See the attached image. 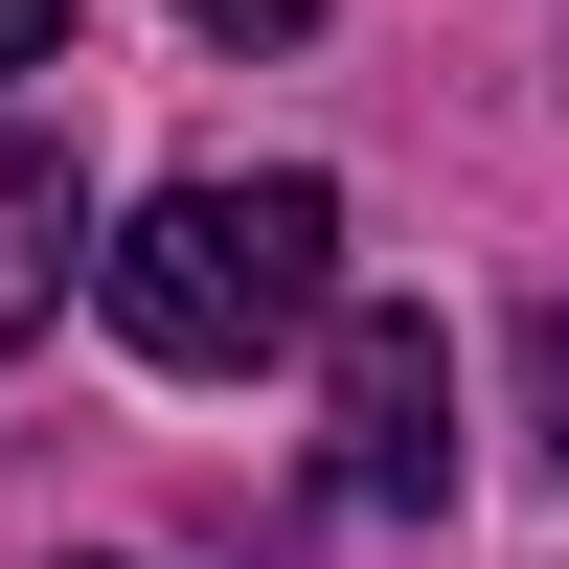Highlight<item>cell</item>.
<instances>
[{"mask_svg":"<svg viewBox=\"0 0 569 569\" xmlns=\"http://www.w3.org/2000/svg\"><path fill=\"white\" fill-rule=\"evenodd\" d=\"M91 297H114V342H137V365L228 388V365H273V342H319V319H342V182H319V160L160 182V206L91 251Z\"/></svg>","mask_w":569,"mask_h":569,"instance_id":"1","label":"cell"},{"mask_svg":"<svg viewBox=\"0 0 569 569\" xmlns=\"http://www.w3.org/2000/svg\"><path fill=\"white\" fill-rule=\"evenodd\" d=\"M319 456H342V501H456V342L410 297H365V319H319Z\"/></svg>","mask_w":569,"mask_h":569,"instance_id":"2","label":"cell"},{"mask_svg":"<svg viewBox=\"0 0 569 569\" xmlns=\"http://www.w3.org/2000/svg\"><path fill=\"white\" fill-rule=\"evenodd\" d=\"M69 251H91V160L0 114V365H23L46 319H69Z\"/></svg>","mask_w":569,"mask_h":569,"instance_id":"3","label":"cell"},{"mask_svg":"<svg viewBox=\"0 0 569 569\" xmlns=\"http://www.w3.org/2000/svg\"><path fill=\"white\" fill-rule=\"evenodd\" d=\"M525 433H547V479H569V297L525 319Z\"/></svg>","mask_w":569,"mask_h":569,"instance_id":"4","label":"cell"},{"mask_svg":"<svg viewBox=\"0 0 569 569\" xmlns=\"http://www.w3.org/2000/svg\"><path fill=\"white\" fill-rule=\"evenodd\" d=\"M182 23H206V46H297L319 0H182Z\"/></svg>","mask_w":569,"mask_h":569,"instance_id":"5","label":"cell"},{"mask_svg":"<svg viewBox=\"0 0 569 569\" xmlns=\"http://www.w3.org/2000/svg\"><path fill=\"white\" fill-rule=\"evenodd\" d=\"M46 46H69V0H0V69H46Z\"/></svg>","mask_w":569,"mask_h":569,"instance_id":"6","label":"cell"}]
</instances>
